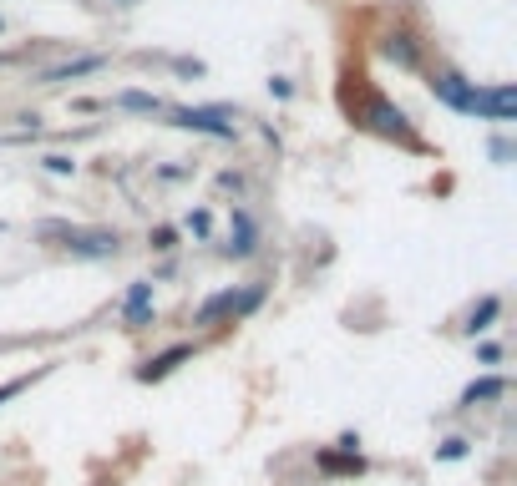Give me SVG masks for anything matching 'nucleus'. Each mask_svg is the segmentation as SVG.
I'll list each match as a JSON object with an SVG mask.
<instances>
[{"instance_id":"f257e3e1","label":"nucleus","mask_w":517,"mask_h":486,"mask_svg":"<svg viewBox=\"0 0 517 486\" xmlns=\"http://www.w3.org/2000/svg\"><path fill=\"white\" fill-rule=\"evenodd\" d=\"M431 92L447 102V107L467 112V117L512 122V87H507V81H502V87H492V92H482V87H472V81L457 76V71H436V76H431Z\"/></svg>"},{"instance_id":"f03ea898","label":"nucleus","mask_w":517,"mask_h":486,"mask_svg":"<svg viewBox=\"0 0 517 486\" xmlns=\"http://www.w3.org/2000/svg\"><path fill=\"white\" fill-rule=\"evenodd\" d=\"M264 299V284H249V289H224V294H213L198 304V324H218L224 314H254Z\"/></svg>"},{"instance_id":"7ed1b4c3","label":"nucleus","mask_w":517,"mask_h":486,"mask_svg":"<svg viewBox=\"0 0 517 486\" xmlns=\"http://www.w3.org/2000/svg\"><path fill=\"white\" fill-rule=\"evenodd\" d=\"M371 132H381V137H401V142H416V127L406 122V112L401 107H391L386 97H371L365 102V117H360Z\"/></svg>"},{"instance_id":"20e7f679","label":"nucleus","mask_w":517,"mask_h":486,"mask_svg":"<svg viewBox=\"0 0 517 486\" xmlns=\"http://www.w3.org/2000/svg\"><path fill=\"white\" fill-rule=\"evenodd\" d=\"M173 127L208 132V137H234V122H229V112H218V107H178V112H173Z\"/></svg>"},{"instance_id":"39448f33","label":"nucleus","mask_w":517,"mask_h":486,"mask_svg":"<svg viewBox=\"0 0 517 486\" xmlns=\"http://www.w3.org/2000/svg\"><path fill=\"white\" fill-rule=\"evenodd\" d=\"M66 249L77 259H107L117 254V233H66Z\"/></svg>"},{"instance_id":"423d86ee","label":"nucleus","mask_w":517,"mask_h":486,"mask_svg":"<svg viewBox=\"0 0 517 486\" xmlns=\"http://www.w3.org/2000/svg\"><path fill=\"white\" fill-rule=\"evenodd\" d=\"M183 360H193V345H173V350H163V355H153V360H142V365H137V380H163V375H173Z\"/></svg>"},{"instance_id":"0eeeda50","label":"nucleus","mask_w":517,"mask_h":486,"mask_svg":"<svg viewBox=\"0 0 517 486\" xmlns=\"http://www.w3.org/2000/svg\"><path fill=\"white\" fill-rule=\"evenodd\" d=\"M122 319L132 324V330L153 319V284H147V279H137V284L127 289V299H122Z\"/></svg>"},{"instance_id":"6e6552de","label":"nucleus","mask_w":517,"mask_h":486,"mask_svg":"<svg viewBox=\"0 0 517 486\" xmlns=\"http://www.w3.org/2000/svg\"><path fill=\"white\" fill-rule=\"evenodd\" d=\"M381 51H386L396 66H406V71H416V66H421V41H416L411 31H391V36L381 41Z\"/></svg>"},{"instance_id":"1a4fd4ad","label":"nucleus","mask_w":517,"mask_h":486,"mask_svg":"<svg viewBox=\"0 0 517 486\" xmlns=\"http://www.w3.org/2000/svg\"><path fill=\"white\" fill-rule=\"evenodd\" d=\"M229 254H234V259H249V254H254V218H249L244 208L234 213V243H229Z\"/></svg>"},{"instance_id":"9d476101","label":"nucleus","mask_w":517,"mask_h":486,"mask_svg":"<svg viewBox=\"0 0 517 486\" xmlns=\"http://www.w3.org/2000/svg\"><path fill=\"white\" fill-rule=\"evenodd\" d=\"M497 314H502V299L492 294V299H482V304L467 314V324H462V330H467V335H482V330H487V324H492Z\"/></svg>"},{"instance_id":"9b49d317","label":"nucleus","mask_w":517,"mask_h":486,"mask_svg":"<svg viewBox=\"0 0 517 486\" xmlns=\"http://www.w3.org/2000/svg\"><path fill=\"white\" fill-rule=\"evenodd\" d=\"M107 56H82V61H66V66H51L46 81H66V76H87V71H102Z\"/></svg>"},{"instance_id":"f8f14e48","label":"nucleus","mask_w":517,"mask_h":486,"mask_svg":"<svg viewBox=\"0 0 517 486\" xmlns=\"http://www.w3.org/2000/svg\"><path fill=\"white\" fill-rule=\"evenodd\" d=\"M507 390V380L502 375H487V380H477V385H467L462 390V405H477V400H497Z\"/></svg>"},{"instance_id":"ddd939ff","label":"nucleus","mask_w":517,"mask_h":486,"mask_svg":"<svg viewBox=\"0 0 517 486\" xmlns=\"http://www.w3.org/2000/svg\"><path fill=\"white\" fill-rule=\"evenodd\" d=\"M117 107H127V112H158L163 102H158V97H147V92H122V97H117Z\"/></svg>"},{"instance_id":"4468645a","label":"nucleus","mask_w":517,"mask_h":486,"mask_svg":"<svg viewBox=\"0 0 517 486\" xmlns=\"http://www.w3.org/2000/svg\"><path fill=\"white\" fill-rule=\"evenodd\" d=\"M436 456H441V461H462V456H467V441H462V436L441 441V451H436Z\"/></svg>"},{"instance_id":"2eb2a0df","label":"nucleus","mask_w":517,"mask_h":486,"mask_svg":"<svg viewBox=\"0 0 517 486\" xmlns=\"http://www.w3.org/2000/svg\"><path fill=\"white\" fill-rule=\"evenodd\" d=\"M46 168L66 178V173H77V162H71V157H61V152H51V157H46Z\"/></svg>"},{"instance_id":"dca6fc26","label":"nucleus","mask_w":517,"mask_h":486,"mask_svg":"<svg viewBox=\"0 0 517 486\" xmlns=\"http://www.w3.org/2000/svg\"><path fill=\"white\" fill-rule=\"evenodd\" d=\"M153 249H163V254L178 249V233H173V228H158V233H153Z\"/></svg>"},{"instance_id":"f3484780","label":"nucleus","mask_w":517,"mask_h":486,"mask_svg":"<svg viewBox=\"0 0 517 486\" xmlns=\"http://www.w3.org/2000/svg\"><path fill=\"white\" fill-rule=\"evenodd\" d=\"M188 228H193V233H198V238H203V233H208V228H213V218H208V213H188Z\"/></svg>"},{"instance_id":"a211bd4d","label":"nucleus","mask_w":517,"mask_h":486,"mask_svg":"<svg viewBox=\"0 0 517 486\" xmlns=\"http://www.w3.org/2000/svg\"><path fill=\"white\" fill-rule=\"evenodd\" d=\"M21 390H26V375H16V380L0 385V400H11V395H21Z\"/></svg>"},{"instance_id":"6ab92c4d","label":"nucleus","mask_w":517,"mask_h":486,"mask_svg":"<svg viewBox=\"0 0 517 486\" xmlns=\"http://www.w3.org/2000/svg\"><path fill=\"white\" fill-rule=\"evenodd\" d=\"M122 6H132V0H122Z\"/></svg>"}]
</instances>
